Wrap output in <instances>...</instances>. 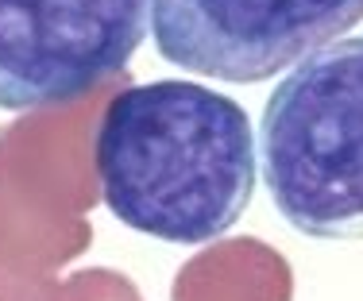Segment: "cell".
<instances>
[{
	"instance_id": "7a4b0ae2",
	"label": "cell",
	"mask_w": 363,
	"mask_h": 301,
	"mask_svg": "<svg viewBox=\"0 0 363 301\" xmlns=\"http://www.w3.org/2000/svg\"><path fill=\"white\" fill-rule=\"evenodd\" d=\"M259 170L294 232L363 239V35L328 42L274 85Z\"/></svg>"
},
{
	"instance_id": "277c9868",
	"label": "cell",
	"mask_w": 363,
	"mask_h": 301,
	"mask_svg": "<svg viewBox=\"0 0 363 301\" xmlns=\"http://www.w3.org/2000/svg\"><path fill=\"white\" fill-rule=\"evenodd\" d=\"M363 20V0H151L167 62L217 81H267Z\"/></svg>"
},
{
	"instance_id": "5b68a950",
	"label": "cell",
	"mask_w": 363,
	"mask_h": 301,
	"mask_svg": "<svg viewBox=\"0 0 363 301\" xmlns=\"http://www.w3.org/2000/svg\"><path fill=\"white\" fill-rule=\"evenodd\" d=\"M58 301H140V294L124 274L89 271V274H74V282H66L58 290Z\"/></svg>"
},
{
	"instance_id": "6da1fadb",
	"label": "cell",
	"mask_w": 363,
	"mask_h": 301,
	"mask_svg": "<svg viewBox=\"0 0 363 301\" xmlns=\"http://www.w3.org/2000/svg\"><path fill=\"white\" fill-rule=\"evenodd\" d=\"M93 170L120 225L197 247L252 205L259 140L224 93L194 81L128 85L101 113Z\"/></svg>"
},
{
	"instance_id": "3957f363",
	"label": "cell",
	"mask_w": 363,
	"mask_h": 301,
	"mask_svg": "<svg viewBox=\"0 0 363 301\" xmlns=\"http://www.w3.org/2000/svg\"><path fill=\"white\" fill-rule=\"evenodd\" d=\"M151 0H0V108L70 105L124 74Z\"/></svg>"
}]
</instances>
